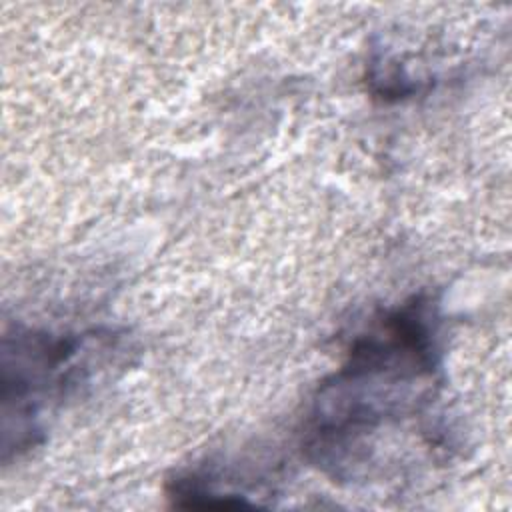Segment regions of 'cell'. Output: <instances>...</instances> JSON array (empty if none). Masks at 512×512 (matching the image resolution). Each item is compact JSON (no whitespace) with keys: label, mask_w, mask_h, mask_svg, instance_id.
Listing matches in <instances>:
<instances>
[{"label":"cell","mask_w":512,"mask_h":512,"mask_svg":"<svg viewBox=\"0 0 512 512\" xmlns=\"http://www.w3.org/2000/svg\"><path fill=\"white\" fill-rule=\"evenodd\" d=\"M440 370V314L430 294L376 314L318 386L302 426L304 456L336 480L368 474L382 434L432 406Z\"/></svg>","instance_id":"6da1fadb"},{"label":"cell","mask_w":512,"mask_h":512,"mask_svg":"<svg viewBox=\"0 0 512 512\" xmlns=\"http://www.w3.org/2000/svg\"><path fill=\"white\" fill-rule=\"evenodd\" d=\"M118 350L112 332L52 334L16 328L2 342L4 460L38 444L42 420L62 400L88 386Z\"/></svg>","instance_id":"7a4b0ae2"}]
</instances>
